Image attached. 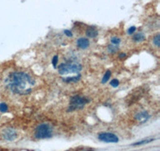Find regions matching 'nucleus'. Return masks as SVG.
Returning <instances> with one entry per match:
<instances>
[{
    "label": "nucleus",
    "instance_id": "2",
    "mask_svg": "<svg viewBox=\"0 0 160 151\" xmlns=\"http://www.w3.org/2000/svg\"><path fill=\"white\" fill-rule=\"evenodd\" d=\"M52 128L47 123H42L38 125L35 129V137L37 139H50L52 137Z\"/></svg>",
    "mask_w": 160,
    "mask_h": 151
},
{
    "label": "nucleus",
    "instance_id": "15",
    "mask_svg": "<svg viewBox=\"0 0 160 151\" xmlns=\"http://www.w3.org/2000/svg\"><path fill=\"white\" fill-rule=\"evenodd\" d=\"M153 43H154V45H155V46L159 47V45H160V35L159 34H157V35H155V36L154 37V38H153Z\"/></svg>",
    "mask_w": 160,
    "mask_h": 151
},
{
    "label": "nucleus",
    "instance_id": "23",
    "mask_svg": "<svg viewBox=\"0 0 160 151\" xmlns=\"http://www.w3.org/2000/svg\"><path fill=\"white\" fill-rule=\"evenodd\" d=\"M81 151H95L94 149H84V150H81Z\"/></svg>",
    "mask_w": 160,
    "mask_h": 151
},
{
    "label": "nucleus",
    "instance_id": "18",
    "mask_svg": "<svg viewBox=\"0 0 160 151\" xmlns=\"http://www.w3.org/2000/svg\"><path fill=\"white\" fill-rule=\"evenodd\" d=\"M110 85H111V87L115 88H117V87H118V85H119V81H118V80L117 79H114L110 82Z\"/></svg>",
    "mask_w": 160,
    "mask_h": 151
},
{
    "label": "nucleus",
    "instance_id": "20",
    "mask_svg": "<svg viewBox=\"0 0 160 151\" xmlns=\"http://www.w3.org/2000/svg\"><path fill=\"white\" fill-rule=\"evenodd\" d=\"M135 30H136V27H135V26H131L129 29L128 30L127 33H128V34H129V35H131V34H135Z\"/></svg>",
    "mask_w": 160,
    "mask_h": 151
},
{
    "label": "nucleus",
    "instance_id": "17",
    "mask_svg": "<svg viewBox=\"0 0 160 151\" xmlns=\"http://www.w3.org/2000/svg\"><path fill=\"white\" fill-rule=\"evenodd\" d=\"M8 111V106L5 103H0V112L2 113H5Z\"/></svg>",
    "mask_w": 160,
    "mask_h": 151
},
{
    "label": "nucleus",
    "instance_id": "3",
    "mask_svg": "<svg viewBox=\"0 0 160 151\" xmlns=\"http://www.w3.org/2000/svg\"><path fill=\"white\" fill-rule=\"evenodd\" d=\"M90 103V99L88 98L82 97L80 95H75L70 99V106L68 108V112H73L75 110L82 109L86 104Z\"/></svg>",
    "mask_w": 160,
    "mask_h": 151
},
{
    "label": "nucleus",
    "instance_id": "4",
    "mask_svg": "<svg viewBox=\"0 0 160 151\" xmlns=\"http://www.w3.org/2000/svg\"><path fill=\"white\" fill-rule=\"evenodd\" d=\"M82 65L79 64H71L63 63L58 66V73L61 75H68L71 73H78L82 70Z\"/></svg>",
    "mask_w": 160,
    "mask_h": 151
},
{
    "label": "nucleus",
    "instance_id": "22",
    "mask_svg": "<svg viewBox=\"0 0 160 151\" xmlns=\"http://www.w3.org/2000/svg\"><path fill=\"white\" fill-rule=\"evenodd\" d=\"M126 57H127V54L124 53H120L119 55H118V57H119V59H124V58H126Z\"/></svg>",
    "mask_w": 160,
    "mask_h": 151
},
{
    "label": "nucleus",
    "instance_id": "6",
    "mask_svg": "<svg viewBox=\"0 0 160 151\" xmlns=\"http://www.w3.org/2000/svg\"><path fill=\"white\" fill-rule=\"evenodd\" d=\"M135 118L140 123H145V122H147L149 120L150 118H151V115H150V114L148 112L143 111V112H140L137 113L135 115Z\"/></svg>",
    "mask_w": 160,
    "mask_h": 151
},
{
    "label": "nucleus",
    "instance_id": "21",
    "mask_svg": "<svg viewBox=\"0 0 160 151\" xmlns=\"http://www.w3.org/2000/svg\"><path fill=\"white\" fill-rule=\"evenodd\" d=\"M64 34H65L66 36L69 37V38H71V37L73 36L72 32H71V30H64Z\"/></svg>",
    "mask_w": 160,
    "mask_h": 151
},
{
    "label": "nucleus",
    "instance_id": "9",
    "mask_svg": "<svg viewBox=\"0 0 160 151\" xmlns=\"http://www.w3.org/2000/svg\"><path fill=\"white\" fill-rule=\"evenodd\" d=\"M98 30H97L94 26L89 27V28L86 30V35H87L88 38H95L98 36Z\"/></svg>",
    "mask_w": 160,
    "mask_h": 151
},
{
    "label": "nucleus",
    "instance_id": "1",
    "mask_svg": "<svg viewBox=\"0 0 160 151\" xmlns=\"http://www.w3.org/2000/svg\"><path fill=\"white\" fill-rule=\"evenodd\" d=\"M9 90L17 95H28L32 91L35 80L29 74L24 72H15L10 74L6 80Z\"/></svg>",
    "mask_w": 160,
    "mask_h": 151
},
{
    "label": "nucleus",
    "instance_id": "11",
    "mask_svg": "<svg viewBox=\"0 0 160 151\" xmlns=\"http://www.w3.org/2000/svg\"><path fill=\"white\" fill-rule=\"evenodd\" d=\"M81 79V75L78 74V76H71V77H67L65 79H63L62 80L66 83H77L78 81L80 80Z\"/></svg>",
    "mask_w": 160,
    "mask_h": 151
},
{
    "label": "nucleus",
    "instance_id": "5",
    "mask_svg": "<svg viewBox=\"0 0 160 151\" xmlns=\"http://www.w3.org/2000/svg\"><path fill=\"white\" fill-rule=\"evenodd\" d=\"M98 139L102 142L107 143H117L119 141L118 137L115 134L109 133V132H102L98 135Z\"/></svg>",
    "mask_w": 160,
    "mask_h": 151
},
{
    "label": "nucleus",
    "instance_id": "13",
    "mask_svg": "<svg viewBox=\"0 0 160 151\" xmlns=\"http://www.w3.org/2000/svg\"><path fill=\"white\" fill-rule=\"evenodd\" d=\"M118 49H119L118 45H112V44L109 45L108 47V52L111 53H115L118 52Z\"/></svg>",
    "mask_w": 160,
    "mask_h": 151
},
{
    "label": "nucleus",
    "instance_id": "16",
    "mask_svg": "<svg viewBox=\"0 0 160 151\" xmlns=\"http://www.w3.org/2000/svg\"><path fill=\"white\" fill-rule=\"evenodd\" d=\"M111 42L112 45H118L121 42V39L118 38V37H112L111 38Z\"/></svg>",
    "mask_w": 160,
    "mask_h": 151
},
{
    "label": "nucleus",
    "instance_id": "10",
    "mask_svg": "<svg viewBox=\"0 0 160 151\" xmlns=\"http://www.w3.org/2000/svg\"><path fill=\"white\" fill-rule=\"evenodd\" d=\"M146 39L145 34L143 33H137L133 37V41L135 42H142Z\"/></svg>",
    "mask_w": 160,
    "mask_h": 151
},
{
    "label": "nucleus",
    "instance_id": "19",
    "mask_svg": "<svg viewBox=\"0 0 160 151\" xmlns=\"http://www.w3.org/2000/svg\"><path fill=\"white\" fill-rule=\"evenodd\" d=\"M58 57L57 55L54 56L52 59V65L54 68H56L57 65H58Z\"/></svg>",
    "mask_w": 160,
    "mask_h": 151
},
{
    "label": "nucleus",
    "instance_id": "14",
    "mask_svg": "<svg viewBox=\"0 0 160 151\" xmlns=\"http://www.w3.org/2000/svg\"><path fill=\"white\" fill-rule=\"evenodd\" d=\"M111 72L110 70H108L107 72H105L104 76H102V84H106L109 80V79L111 78Z\"/></svg>",
    "mask_w": 160,
    "mask_h": 151
},
{
    "label": "nucleus",
    "instance_id": "8",
    "mask_svg": "<svg viewBox=\"0 0 160 151\" xmlns=\"http://www.w3.org/2000/svg\"><path fill=\"white\" fill-rule=\"evenodd\" d=\"M77 46L81 49H87L90 45V42L88 38H80L77 40L76 42Z\"/></svg>",
    "mask_w": 160,
    "mask_h": 151
},
{
    "label": "nucleus",
    "instance_id": "7",
    "mask_svg": "<svg viewBox=\"0 0 160 151\" xmlns=\"http://www.w3.org/2000/svg\"><path fill=\"white\" fill-rule=\"evenodd\" d=\"M2 136H3L4 139H6V140H15L17 138V132L12 128H8V129H6L4 130L3 133H2Z\"/></svg>",
    "mask_w": 160,
    "mask_h": 151
},
{
    "label": "nucleus",
    "instance_id": "12",
    "mask_svg": "<svg viewBox=\"0 0 160 151\" xmlns=\"http://www.w3.org/2000/svg\"><path fill=\"white\" fill-rule=\"evenodd\" d=\"M155 140V139H143L142 141H139V142H135V143H133L131 146H142V145H145V144L150 143V142H153V141Z\"/></svg>",
    "mask_w": 160,
    "mask_h": 151
}]
</instances>
